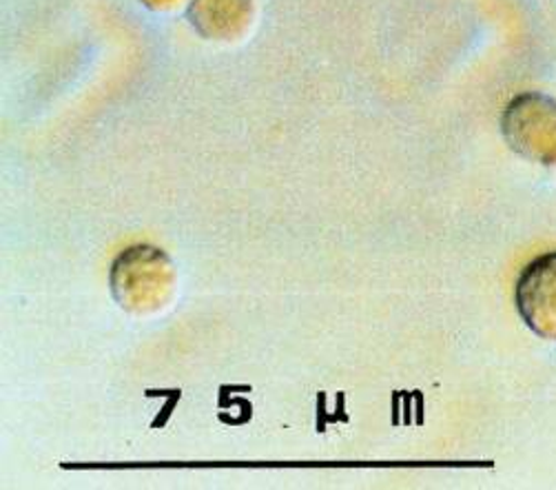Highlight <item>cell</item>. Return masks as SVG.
Wrapping results in <instances>:
<instances>
[{
    "label": "cell",
    "instance_id": "3",
    "mask_svg": "<svg viewBox=\"0 0 556 490\" xmlns=\"http://www.w3.org/2000/svg\"><path fill=\"white\" fill-rule=\"evenodd\" d=\"M517 309L530 329L556 342V251L534 257L517 282Z\"/></svg>",
    "mask_w": 556,
    "mask_h": 490
},
{
    "label": "cell",
    "instance_id": "2",
    "mask_svg": "<svg viewBox=\"0 0 556 490\" xmlns=\"http://www.w3.org/2000/svg\"><path fill=\"white\" fill-rule=\"evenodd\" d=\"M502 134L523 160L556 167V98L541 91L515 96L502 114Z\"/></svg>",
    "mask_w": 556,
    "mask_h": 490
},
{
    "label": "cell",
    "instance_id": "4",
    "mask_svg": "<svg viewBox=\"0 0 556 490\" xmlns=\"http://www.w3.org/2000/svg\"><path fill=\"white\" fill-rule=\"evenodd\" d=\"M189 21L206 40L233 42L251 27L253 0H191Z\"/></svg>",
    "mask_w": 556,
    "mask_h": 490
},
{
    "label": "cell",
    "instance_id": "5",
    "mask_svg": "<svg viewBox=\"0 0 556 490\" xmlns=\"http://www.w3.org/2000/svg\"><path fill=\"white\" fill-rule=\"evenodd\" d=\"M140 3L153 12H172L182 8L187 0H140Z\"/></svg>",
    "mask_w": 556,
    "mask_h": 490
},
{
    "label": "cell",
    "instance_id": "1",
    "mask_svg": "<svg viewBox=\"0 0 556 490\" xmlns=\"http://www.w3.org/2000/svg\"><path fill=\"white\" fill-rule=\"evenodd\" d=\"M176 268L162 249L138 244L125 249L111 268V293L129 313H153L172 300Z\"/></svg>",
    "mask_w": 556,
    "mask_h": 490
}]
</instances>
